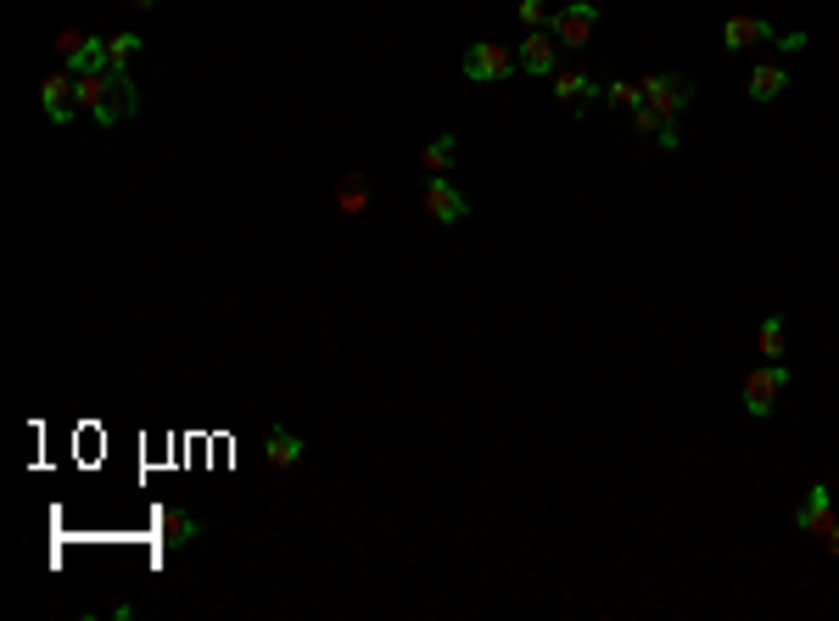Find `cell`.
<instances>
[{
  "label": "cell",
  "instance_id": "cell-10",
  "mask_svg": "<svg viewBox=\"0 0 839 621\" xmlns=\"http://www.w3.org/2000/svg\"><path fill=\"white\" fill-rule=\"evenodd\" d=\"M767 39H778V28L767 23V17H727L722 23V51H750V45H767Z\"/></svg>",
  "mask_w": 839,
  "mask_h": 621
},
{
  "label": "cell",
  "instance_id": "cell-17",
  "mask_svg": "<svg viewBox=\"0 0 839 621\" xmlns=\"http://www.w3.org/2000/svg\"><path fill=\"white\" fill-rule=\"evenodd\" d=\"M756 348L761 359H789V330H783V314H767L761 330H756Z\"/></svg>",
  "mask_w": 839,
  "mask_h": 621
},
{
  "label": "cell",
  "instance_id": "cell-25",
  "mask_svg": "<svg viewBox=\"0 0 839 621\" xmlns=\"http://www.w3.org/2000/svg\"><path fill=\"white\" fill-rule=\"evenodd\" d=\"M129 7H135V12H152V7H158V0H129Z\"/></svg>",
  "mask_w": 839,
  "mask_h": 621
},
{
  "label": "cell",
  "instance_id": "cell-11",
  "mask_svg": "<svg viewBox=\"0 0 839 621\" xmlns=\"http://www.w3.org/2000/svg\"><path fill=\"white\" fill-rule=\"evenodd\" d=\"M303 454H308V443H303L298 432H286V425H269V437H264V459H269L275 470H298Z\"/></svg>",
  "mask_w": 839,
  "mask_h": 621
},
{
  "label": "cell",
  "instance_id": "cell-5",
  "mask_svg": "<svg viewBox=\"0 0 839 621\" xmlns=\"http://www.w3.org/2000/svg\"><path fill=\"white\" fill-rule=\"evenodd\" d=\"M420 208H426V219L431 224H459L465 213H470V202L459 197V190L442 179V174H431L426 185H420Z\"/></svg>",
  "mask_w": 839,
  "mask_h": 621
},
{
  "label": "cell",
  "instance_id": "cell-9",
  "mask_svg": "<svg viewBox=\"0 0 839 621\" xmlns=\"http://www.w3.org/2000/svg\"><path fill=\"white\" fill-rule=\"evenodd\" d=\"M560 51H566V45H560L549 28H526V45H521V68H526V73H543V79H549V73H560Z\"/></svg>",
  "mask_w": 839,
  "mask_h": 621
},
{
  "label": "cell",
  "instance_id": "cell-7",
  "mask_svg": "<svg viewBox=\"0 0 839 621\" xmlns=\"http://www.w3.org/2000/svg\"><path fill=\"white\" fill-rule=\"evenodd\" d=\"M39 113L51 118V124H73V113H79V79L68 68L39 84Z\"/></svg>",
  "mask_w": 839,
  "mask_h": 621
},
{
  "label": "cell",
  "instance_id": "cell-4",
  "mask_svg": "<svg viewBox=\"0 0 839 621\" xmlns=\"http://www.w3.org/2000/svg\"><path fill=\"white\" fill-rule=\"evenodd\" d=\"M594 28H599L594 0H571V7H560L555 23H549V34L566 45V51H587V45H594Z\"/></svg>",
  "mask_w": 839,
  "mask_h": 621
},
{
  "label": "cell",
  "instance_id": "cell-24",
  "mask_svg": "<svg viewBox=\"0 0 839 621\" xmlns=\"http://www.w3.org/2000/svg\"><path fill=\"white\" fill-rule=\"evenodd\" d=\"M817 538H823V549H828V554H834V560H839V520H828V527H823V532H817Z\"/></svg>",
  "mask_w": 839,
  "mask_h": 621
},
{
  "label": "cell",
  "instance_id": "cell-12",
  "mask_svg": "<svg viewBox=\"0 0 839 621\" xmlns=\"http://www.w3.org/2000/svg\"><path fill=\"white\" fill-rule=\"evenodd\" d=\"M834 520V493H828V482H817L806 499H801V509H795V527L801 532H823Z\"/></svg>",
  "mask_w": 839,
  "mask_h": 621
},
{
  "label": "cell",
  "instance_id": "cell-19",
  "mask_svg": "<svg viewBox=\"0 0 839 621\" xmlns=\"http://www.w3.org/2000/svg\"><path fill=\"white\" fill-rule=\"evenodd\" d=\"M454 157H459V147H454V134H436V140H431V147L420 152L426 174H448V168H454Z\"/></svg>",
  "mask_w": 839,
  "mask_h": 621
},
{
  "label": "cell",
  "instance_id": "cell-23",
  "mask_svg": "<svg viewBox=\"0 0 839 621\" xmlns=\"http://www.w3.org/2000/svg\"><path fill=\"white\" fill-rule=\"evenodd\" d=\"M772 45H778L783 57H795V51H806V45H812V34H801V28H795V34H778Z\"/></svg>",
  "mask_w": 839,
  "mask_h": 621
},
{
  "label": "cell",
  "instance_id": "cell-1",
  "mask_svg": "<svg viewBox=\"0 0 839 621\" xmlns=\"http://www.w3.org/2000/svg\"><path fill=\"white\" fill-rule=\"evenodd\" d=\"M79 107L102 124V129H118L124 118L140 113V90L118 68H107V73H79Z\"/></svg>",
  "mask_w": 839,
  "mask_h": 621
},
{
  "label": "cell",
  "instance_id": "cell-2",
  "mask_svg": "<svg viewBox=\"0 0 839 621\" xmlns=\"http://www.w3.org/2000/svg\"><path fill=\"white\" fill-rule=\"evenodd\" d=\"M789 359H767V364H756L750 375H745V387H738V398H745V409H750V420H772V409H778V398H783V387H789Z\"/></svg>",
  "mask_w": 839,
  "mask_h": 621
},
{
  "label": "cell",
  "instance_id": "cell-8",
  "mask_svg": "<svg viewBox=\"0 0 839 621\" xmlns=\"http://www.w3.org/2000/svg\"><path fill=\"white\" fill-rule=\"evenodd\" d=\"M549 84H555V102L571 107V113H587V102L605 95V84L594 73H582V68H560V73H549Z\"/></svg>",
  "mask_w": 839,
  "mask_h": 621
},
{
  "label": "cell",
  "instance_id": "cell-6",
  "mask_svg": "<svg viewBox=\"0 0 839 621\" xmlns=\"http://www.w3.org/2000/svg\"><path fill=\"white\" fill-rule=\"evenodd\" d=\"M644 102H650L661 118H677L688 102H695V84H688L683 73H650V79H644Z\"/></svg>",
  "mask_w": 839,
  "mask_h": 621
},
{
  "label": "cell",
  "instance_id": "cell-3",
  "mask_svg": "<svg viewBox=\"0 0 839 621\" xmlns=\"http://www.w3.org/2000/svg\"><path fill=\"white\" fill-rule=\"evenodd\" d=\"M515 68H521V51H510V45H499V39L470 45L465 62H459V73L470 84H504V79H515Z\"/></svg>",
  "mask_w": 839,
  "mask_h": 621
},
{
  "label": "cell",
  "instance_id": "cell-22",
  "mask_svg": "<svg viewBox=\"0 0 839 621\" xmlns=\"http://www.w3.org/2000/svg\"><path fill=\"white\" fill-rule=\"evenodd\" d=\"M632 129H638V134H655V140H661V129H666V118H661V113H655V107L644 102V107H632Z\"/></svg>",
  "mask_w": 839,
  "mask_h": 621
},
{
  "label": "cell",
  "instance_id": "cell-14",
  "mask_svg": "<svg viewBox=\"0 0 839 621\" xmlns=\"http://www.w3.org/2000/svg\"><path fill=\"white\" fill-rule=\"evenodd\" d=\"M158 532H163V543H168V549H185V543L202 538V520L185 515V509H163V515H158Z\"/></svg>",
  "mask_w": 839,
  "mask_h": 621
},
{
  "label": "cell",
  "instance_id": "cell-21",
  "mask_svg": "<svg viewBox=\"0 0 839 621\" xmlns=\"http://www.w3.org/2000/svg\"><path fill=\"white\" fill-rule=\"evenodd\" d=\"M515 17H521L526 28H549V23H555L549 0H521V7H515Z\"/></svg>",
  "mask_w": 839,
  "mask_h": 621
},
{
  "label": "cell",
  "instance_id": "cell-16",
  "mask_svg": "<svg viewBox=\"0 0 839 621\" xmlns=\"http://www.w3.org/2000/svg\"><path fill=\"white\" fill-rule=\"evenodd\" d=\"M783 90H789V73H783V68H772V62H767V68H750V102L767 107V102H778Z\"/></svg>",
  "mask_w": 839,
  "mask_h": 621
},
{
  "label": "cell",
  "instance_id": "cell-20",
  "mask_svg": "<svg viewBox=\"0 0 839 621\" xmlns=\"http://www.w3.org/2000/svg\"><path fill=\"white\" fill-rule=\"evenodd\" d=\"M140 34H113L107 39V68H118V73H129V57H140Z\"/></svg>",
  "mask_w": 839,
  "mask_h": 621
},
{
  "label": "cell",
  "instance_id": "cell-15",
  "mask_svg": "<svg viewBox=\"0 0 839 621\" xmlns=\"http://www.w3.org/2000/svg\"><path fill=\"white\" fill-rule=\"evenodd\" d=\"M62 68H68L73 79H79V73H107V39H102V34H84V45H79V51H73Z\"/></svg>",
  "mask_w": 839,
  "mask_h": 621
},
{
  "label": "cell",
  "instance_id": "cell-18",
  "mask_svg": "<svg viewBox=\"0 0 839 621\" xmlns=\"http://www.w3.org/2000/svg\"><path fill=\"white\" fill-rule=\"evenodd\" d=\"M605 102H610L616 113L644 107V79H616V84H605Z\"/></svg>",
  "mask_w": 839,
  "mask_h": 621
},
{
  "label": "cell",
  "instance_id": "cell-13",
  "mask_svg": "<svg viewBox=\"0 0 839 621\" xmlns=\"http://www.w3.org/2000/svg\"><path fill=\"white\" fill-rule=\"evenodd\" d=\"M370 202H375V190H370L364 174H341V179H336V208L348 213V219H364Z\"/></svg>",
  "mask_w": 839,
  "mask_h": 621
}]
</instances>
